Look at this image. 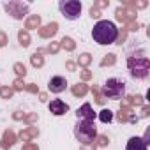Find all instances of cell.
<instances>
[{
	"label": "cell",
	"instance_id": "8992f818",
	"mask_svg": "<svg viewBox=\"0 0 150 150\" xmlns=\"http://www.w3.org/2000/svg\"><path fill=\"white\" fill-rule=\"evenodd\" d=\"M4 7L14 20H21L25 16V13L28 11V4H21V2H9Z\"/></svg>",
	"mask_w": 150,
	"mask_h": 150
},
{
	"label": "cell",
	"instance_id": "4fadbf2b",
	"mask_svg": "<svg viewBox=\"0 0 150 150\" xmlns=\"http://www.w3.org/2000/svg\"><path fill=\"white\" fill-rule=\"evenodd\" d=\"M57 28H58V25H57V23H50V25H48V27H44L39 34H41L42 37H50V35H55Z\"/></svg>",
	"mask_w": 150,
	"mask_h": 150
},
{
	"label": "cell",
	"instance_id": "cb8c5ba5",
	"mask_svg": "<svg viewBox=\"0 0 150 150\" xmlns=\"http://www.w3.org/2000/svg\"><path fill=\"white\" fill-rule=\"evenodd\" d=\"M14 88H16V90H21V88H23V81H21V80H16V81H14Z\"/></svg>",
	"mask_w": 150,
	"mask_h": 150
},
{
	"label": "cell",
	"instance_id": "9c48e42d",
	"mask_svg": "<svg viewBox=\"0 0 150 150\" xmlns=\"http://www.w3.org/2000/svg\"><path fill=\"white\" fill-rule=\"evenodd\" d=\"M76 115H78V118L87 120V122H94V118H96V113H94V110H92V106L88 103H85L81 108H78Z\"/></svg>",
	"mask_w": 150,
	"mask_h": 150
},
{
	"label": "cell",
	"instance_id": "d4e9b609",
	"mask_svg": "<svg viewBox=\"0 0 150 150\" xmlns=\"http://www.w3.org/2000/svg\"><path fill=\"white\" fill-rule=\"evenodd\" d=\"M23 150H37V145L28 143V145H25V146H23Z\"/></svg>",
	"mask_w": 150,
	"mask_h": 150
},
{
	"label": "cell",
	"instance_id": "484cf974",
	"mask_svg": "<svg viewBox=\"0 0 150 150\" xmlns=\"http://www.w3.org/2000/svg\"><path fill=\"white\" fill-rule=\"evenodd\" d=\"M48 51H50V53H55V51H58V46H57V44H51V46L48 48Z\"/></svg>",
	"mask_w": 150,
	"mask_h": 150
},
{
	"label": "cell",
	"instance_id": "52a82bcc",
	"mask_svg": "<svg viewBox=\"0 0 150 150\" xmlns=\"http://www.w3.org/2000/svg\"><path fill=\"white\" fill-rule=\"evenodd\" d=\"M48 88H50V92H53V94H62V92L67 88V81H65L64 76H53V78L50 80V83H48Z\"/></svg>",
	"mask_w": 150,
	"mask_h": 150
},
{
	"label": "cell",
	"instance_id": "7a4b0ae2",
	"mask_svg": "<svg viewBox=\"0 0 150 150\" xmlns=\"http://www.w3.org/2000/svg\"><path fill=\"white\" fill-rule=\"evenodd\" d=\"M74 136L76 139L83 145L94 143L96 136H97V127L94 122H87V120H80L76 125H74Z\"/></svg>",
	"mask_w": 150,
	"mask_h": 150
},
{
	"label": "cell",
	"instance_id": "ba28073f",
	"mask_svg": "<svg viewBox=\"0 0 150 150\" xmlns=\"http://www.w3.org/2000/svg\"><path fill=\"white\" fill-rule=\"evenodd\" d=\"M50 111L55 115V117H60V115H65L67 111H69V106L64 103V101H60V99H53L51 103H50Z\"/></svg>",
	"mask_w": 150,
	"mask_h": 150
},
{
	"label": "cell",
	"instance_id": "9a60e30c",
	"mask_svg": "<svg viewBox=\"0 0 150 150\" xmlns=\"http://www.w3.org/2000/svg\"><path fill=\"white\" fill-rule=\"evenodd\" d=\"M30 62H32V65H34V67H41V65L44 64V58H42L39 53H35V55H32Z\"/></svg>",
	"mask_w": 150,
	"mask_h": 150
},
{
	"label": "cell",
	"instance_id": "2e32d148",
	"mask_svg": "<svg viewBox=\"0 0 150 150\" xmlns=\"http://www.w3.org/2000/svg\"><path fill=\"white\" fill-rule=\"evenodd\" d=\"M18 37H20V44H21L23 48H27V46L30 44V37H28V34H27V32H20V35H18Z\"/></svg>",
	"mask_w": 150,
	"mask_h": 150
},
{
	"label": "cell",
	"instance_id": "44dd1931",
	"mask_svg": "<svg viewBox=\"0 0 150 150\" xmlns=\"http://www.w3.org/2000/svg\"><path fill=\"white\" fill-rule=\"evenodd\" d=\"M0 96H2L4 99H9L13 96V90L11 88H0Z\"/></svg>",
	"mask_w": 150,
	"mask_h": 150
},
{
	"label": "cell",
	"instance_id": "ffe728a7",
	"mask_svg": "<svg viewBox=\"0 0 150 150\" xmlns=\"http://www.w3.org/2000/svg\"><path fill=\"white\" fill-rule=\"evenodd\" d=\"M90 60H92V58H90V55H88V53H83V55L80 57L78 64H80V65H88V64H90Z\"/></svg>",
	"mask_w": 150,
	"mask_h": 150
},
{
	"label": "cell",
	"instance_id": "7402d4cb",
	"mask_svg": "<svg viewBox=\"0 0 150 150\" xmlns=\"http://www.w3.org/2000/svg\"><path fill=\"white\" fill-rule=\"evenodd\" d=\"M115 64V55H106V58L103 60V65H111Z\"/></svg>",
	"mask_w": 150,
	"mask_h": 150
},
{
	"label": "cell",
	"instance_id": "f1b7e54d",
	"mask_svg": "<svg viewBox=\"0 0 150 150\" xmlns=\"http://www.w3.org/2000/svg\"><path fill=\"white\" fill-rule=\"evenodd\" d=\"M90 78V72L88 71H83V80H88Z\"/></svg>",
	"mask_w": 150,
	"mask_h": 150
},
{
	"label": "cell",
	"instance_id": "5b68a950",
	"mask_svg": "<svg viewBox=\"0 0 150 150\" xmlns=\"http://www.w3.org/2000/svg\"><path fill=\"white\" fill-rule=\"evenodd\" d=\"M124 90H125L124 81H120V80H117V78H111V80L106 81V85H104V88H103V94H104V97H108V99H120V97L124 96Z\"/></svg>",
	"mask_w": 150,
	"mask_h": 150
},
{
	"label": "cell",
	"instance_id": "603a6c76",
	"mask_svg": "<svg viewBox=\"0 0 150 150\" xmlns=\"http://www.w3.org/2000/svg\"><path fill=\"white\" fill-rule=\"evenodd\" d=\"M108 143H110V141H108L106 136H99V145H101V146H106Z\"/></svg>",
	"mask_w": 150,
	"mask_h": 150
},
{
	"label": "cell",
	"instance_id": "30bf717a",
	"mask_svg": "<svg viewBox=\"0 0 150 150\" xmlns=\"http://www.w3.org/2000/svg\"><path fill=\"white\" fill-rule=\"evenodd\" d=\"M146 143L143 141V138H139V136H132L129 141H127V146H125V150H146Z\"/></svg>",
	"mask_w": 150,
	"mask_h": 150
},
{
	"label": "cell",
	"instance_id": "ac0fdd59",
	"mask_svg": "<svg viewBox=\"0 0 150 150\" xmlns=\"http://www.w3.org/2000/svg\"><path fill=\"white\" fill-rule=\"evenodd\" d=\"M62 46L71 51V50H74V41H72L71 37H64V39H62Z\"/></svg>",
	"mask_w": 150,
	"mask_h": 150
},
{
	"label": "cell",
	"instance_id": "5bb4252c",
	"mask_svg": "<svg viewBox=\"0 0 150 150\" xmlns=\"http://www.w3.org/2000/svg\"><path fill=\"white\" fill-rule=\"evenodd\" d=\"M99 120H101L103 124L111 122V120H113V111H111V110H103V111L99 113Z\"/></svg>",
	"mask_w": 150,
	"mask_h": 150
},
{
	"label": "cell",
	"instance_id": "d6986e66",
	"mask_svg": "<svg viewBox=\"0 0 150 150\" xmlns=\"http://www.w3.org/2000/svg\"><path fill=\"white\" fill-rule=\"evenodd\" d=\"M14 71H16L18 76H25V74H27V69H25L23 64H14Z\"/></svg>",
	"mask_w": 150,
	"mask_h": 150
},
{
	"label": "cell",
	"instance_id": "7c38bea8",
	"mask_svg": "<svg viewBox=\"0 0 150 150\" xmlns=\"http://www.w3.org/2000/svg\"><path fill=\"white\" fill-rule=\"evenodd\" d=\"M87 92H88V88H87L85 83H78V85H74V87H72V94L76 96V97H83Z\"/></svg>",
	"mask_w": 150,
	"mask_h": 150
},
{
	"label": "cell",
	"instance_id": "8fae6325",
	"mask_svg": "<svg viewBox=\"0 0 150 150\" xmlns=\"http://www.w3.org/2000/svg\"><path fill=\"white\" fill-rule=\"evenodd\" d=\"M4 143H2V146L4 148H7V146H13L14 145V141H16V138H14V132L13 131H6V134H4V139H2Z\"/></svg>",
	"mask_w": 150,
	"mask_h": 150
},
{
	"label": "cell",
	"instance_id": "277c9868",
	"mask_svg": "<svg viewBox=\"0 0 150 150\" xmlns=\"http://www.w3.org/2000/svg\"><path fill=\"white\" fill-rule=\"evenodd\" d=\"M129 69L134 78H146L148 74V58L146 57H131L129 58Z\"/></svg>",
	"mask_w": 150,
	"mask_h": 150
},
{
	"label": "cell",
	"instance_id": "3957f363",
	"mask_svg": "<svg viewBox=\"0 0 150 150\" xmlns=\"http://www.w3.org/2000/svg\"><path fill=\"white\" fill-rule=\"evenodd\" d=\"M58 9L62 13V16L65 20H78L81 16V2H78V0H60L58 2Z\"/></svg>",
	"mask_w": 150,
	"mask_h": 150
},
{
	"label": "cell",
	"instance_id": "e0dca14e",
	"mask_svg": "<svg viewBox=\"0 0 150 150\" xmlns=\"http://www.w3.org/2000/svg\"><path fill=\"white\" fill-rule=\"evenodd\" d=\"M39 23H41V18H39V16H32V18L27 21V28H34V27H39Z\"/></svg>",
	"mask_w": 150,
	"mask_h": 150
},
{
	"label": "cell",
	"instance_id": "4316f807",
	"mask_svg": "<svg viewBox=\"0 0 150 150\" xmlns=\"http://www.w3.org/2000/svg\"><path fill=\"white\" fill-rule=\"evenodd\" d=\"M74 67H76V65H74L72 62H67V69H69V71H74Z\"/></svg>",
	"mask_w": 150,
	"mask_h": 150
},
{
	"label": "cell",
	"instance_id": "6da1fadb",
	"mask_svg": "<svg viewBox=\"0 0 150 150\" xmlns=\"http://www.w3.org/2000/svg\"><path fill=\"white\" fill-rule=\"evenodd\" d=\"M92 39L101 46L113 44L118 39V28L110 20H99L92 28Z\"/></svg>",
	"mask_w": 150,
	"mask_h": 150
},
{
	"label": "cell",
	"instance_id": "f546056e",
	"mask_svg": "<svg viewBox=\"0 0 150 150\" xmlns=\"http://www.w3.org/2000/svg\"><path fill=\"white\" fill-rule=\"evenodd\" d=\"M94 148H96V146H94ZM94 148H92V146H83V150H94Z\"/></svg>",
	"mask_w": 150,
	"mask_h": 150
},
{
	"label": "cell",
	"instance_id": "83f0119b",
	"mask_svg": "<svg viewBox=\"0 0 150 150\" xmlns=\"http://www.w3.org/2000/svg\"><path fill=\"white\" fill-rule=\"evenodd\" d=\"M37 118V115H30V117H27V122H34Z\"/></svg>",
	"mask_w": 150,
	"mask_h": 150
}]
</instances>
